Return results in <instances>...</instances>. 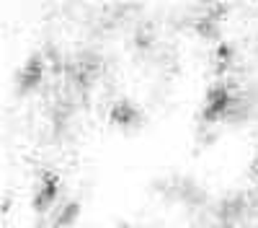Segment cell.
Here are the masks:
<instances>
[{
  "mask_svg": "<svg viewBox=\"0 0 258 228\" xmlns=\"http://www.w3.org/2000/svg\"><path fill=\"white\" fill-rule=\"evenodd\" d=\"M57 190H59V176L54 171H44V174H41L39 192L34 195V210L36 213H44L47 207H52V202L57 197Z\"/></svg>",
  "mask_w": 258,
  "mask_h": 228,
  "instance_id": "cell-2",
  "label": "cell"
},
{
  "mask_svg": "<svg viewBox=\"0 0 258 228\" xmlns=\"http://www.w3.org/2000/svg\"><path fill=\"white\" fill-rule=\"evenodd\" d=\"M253 169H255V176H258V161H255V163H253Z\"/></svg>",
  "mask_w": 258,
  "mask_h": 228,
  "instance_id": "cell-7",
  "label": "cell"
},
{
  "mask_svg": "<svg viewBox=\"0 0 258 228\" xmlns=\"http://www.w3.org/2000/svg\"><path fill=\"white\" fill-rule=\"evenodd\" d=\"M109 117H111L114 124H119V127H132V124L140 119V112L129 101H116L111 107V112H109Z\"/></svg>",
  "mask_w": 258,
  "mask_h": 228,
  "instance_id": "cell-4",
  "label": "cell"
},
{
  "mask_svg": "<svg viewBox=\"0 0 258 228\" xmlns=\"http://www.w3.org/2000/svg\"><path fill=\"white\" fill-rule=\"evenodd\" d=\"M217 55H220V60H222V68H225V60L230 57V47H227V44H220V50H217Z\"/></svg>",
  "mask_w": 258,
  "mask_h": 228,
  "instance_id": "cell-6",
  "label": "cell"
},
{
  "mask_svg": "<svg viewBox=\"0 0 258 228\" xmlns=\"http://www.w3.org/2000/svg\"><path fill=\"white\" fill-rule=\"evenodd\" d=\"M230 104H232L230 88L225 86V83H214V86L209 88V94H207V101H204V112H202V117H204L207 122L220 119V117L230 109Z\"/></svg>",
  "mask_w": 258,
  "mask_h": 228,
  "instance_id": "cell-1",
  "label": "cell"
},
{
  "mask_svg": "<svg viewBox=\"0 0 258 228\" xmlns=\"http://www.w3.org/2000/svg\"><path fill=\"white\" fill-rule=\"evenodd\" d=\"M41 75H44V62H41V57H29L26 60V65L21 68L18 73V88L21 91H31L36 88L39 83H41Z\"/></svg>",
  "mask_w": 258,
  "mask_h": 228,
  "instance_id": "cell-3",
  "label": "cell"
},
{
  "mask_svg": "<svg viewBox=\"0 0 258 228\" xmlns=\"http://www.w3.org/2000/svg\"><path fill=\"white\" fill-rule=\"evenodd\" d=\"M78 213H80V205H78V202H68V205H64V210L59 213V218H57V225H59V228L73 225L75 218H78Z\"/></svg>",
  "mask_w": 258,
  "mask_h": 228,
  "instance_id": "cell-5",
  "label": "cell"
}]
</instances>
